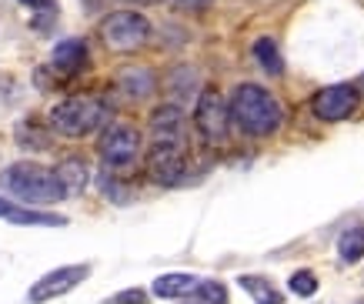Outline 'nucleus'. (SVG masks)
Returning <instances> with one entry per match:
<instances>
[{
  "label": "nucleus",
  "mask_w": 364,
  "mask_h": 304,
  "mask_svg": "<svg viewBox=\"0 0 364 304\" xmlns=\"http://www.w3.org/2000/svg\"><path fill=\"white\" fill-rule=\"evenodd\" d=\"M231 120L251 137H267V134H274L281 127L284 110H281V104H277L271 90L257 84H241L234 87L231 94Z\"/></svg>",
  "instance_id": "f257e3e1"
},
{
  "label": "nucleus",
  "mask_w": 364,
  "mask_h": 304,
  "mask_svg": "<svg viewBox=\"0 0 364 304\" xmlns=\"http://www.w3.org/2000/svg\"><path fill=\"white\" fill-rule=\"evenodd\" d=\"M0 187L11 197L23 201V204H57V201L67 197L57 171L27 161L11 164L7 171H0Z\"/></svg>",
  "instance_id": "f03ea898"
},
{
  "label": "nucleus",
  "mask_w": 364,
  "mask_h": 304,
  "mask_svg": "<svg viewBox=\"0 0 364 304\" xmlns=\"http://www.w3.org/2000/svg\"><path fill=\"white\" fill-rule=\"evenodd\" d=\"M107 117H111V108L100 98H67L50 110V127L67 137H84V134H94L100 124H107Z\"/></svg>",
  "instance_id": "7ed1b4c3"
},
{
  "label": "nucleus",
  "mask_w": 364,
  "mask_h": 304,
  "mask_svg": "<svg viewBox=\"0 0 364 304\" xmlns=\"http://www.w3.org/2000/svg\"><path fill=\"white\" fill-rule=\"evenodd\" d=\"M147 37H151V23L137 11H117L100 21V41L107 51H117V54L137 51Z\"/></svg>",
  "instance_id": "20e7f679"
},
{
  "label": "nucleus",
  "mask_w": 364,
  "mask_h": 304,
  "mask_svg": "<svg viewBox=\"0 0 364 304\" xmlns=\"http://www.w3.org/2000/svg\"><path fill=\"white\" fill-rule=\"evenodd\" d=\"M194 127L208 144H224L228 141V130H231V104H224V98L218 90H204L198 98L194 108Z\"/></svg>",
  "instance_id": "39448f33"
},
{
  "label": "nucleus",
  "mask_w": 364,
  "mask_h": 304,
  "mask_svg": "<svg viewBox=\"0 0 364 304\" xmlns=\"http://www.w3.org/2000/svg\"><path fill=\"white\" fill-rule=\"evenodd\" d=\"M141 154V134L131 124H111L100 137V157L114 171H127Z\"/></svg>",
  "instance_id": "423d86ee"
},
{
  "label": "nucleus",
  "mask_w": 364,
  "mask_h": 304,
  "mask_svg": "<svg viewBox=\"0 0 364 304\" xmlns=\"http://www.w3.org/2000/svg\"><path fill=\"white\" fill-rule=\"evenodd\" d=\"M147 174L157 184H181L188 177V157L177 144H151L147 151Z\"/></svg>",
  "instance_id": "0eeeda50"
},
{
  "label": "nucleus",
  "mask_w": 364,
  "mask_h": 304,
  "mask_svg": "<svg viewBox=\"0 0 364 304\" xmlns=\"http://www.w3.org/2000/svg\"><path fill=\"white\" fill-rule=\"evenodd\" d=\"M90 274L87 264H67V268H57V271H47L44 278H37V281L31 284V291H27V298H31V304H44V301H54V298H60V294L74 291L84 278Z\"/></svg>",
  "instance_id": "6e6552de"
},
{
  "label": "nucleus",
  "mask_w": 364,
  "mask_h": 304,
  "mask_svg": "<svg viewBox=\"0 0 364 304\" xmlns=\"http://www.w3.org/2000/svg\"><path fill=\"white\" fill-rule=\"evenodd\" d=\"M354 108H358V87L351 84H331L324 87V90H318L314 94V100H311V110L318 114L321 120H348L354 114Z\"/></svg>",
  "instance_id": "1a4fd4ad"
},
{
  "label": "nucleus",
  "mask_w": 364,
  "mask_h": 304,
  "mask_svg": "<svg viewBox=\"0 0 364 304\" xmlns=\"http://www.w3.org/2000/svg\"><path fill=\"white\" fill-rule=\"evenodd\" d=\"M151 134H154V144H177L184 147L188 141V124H184V114L177 108H157L154 117H151Z\"/></svg>",
  "instance_id": "9d476101"
},
{
  "label": "nucleus",
  "mask_w": 364,
  "mask_h": 304,
  "mask_svg": "<svg viewBox=\"0 0 364 304\" xmlns=\"http://www.w3.org/2000/svg\"><path fill=\"white\" fill-rule=\"evenodd\" d=\"M50 61H54L50 67L60 70V74H77L80 67L87 64V43L80 41V37H67V41H60L54 47Z\"/></svg>",
  "instance_id": "9b49d317"
},
{
  "label": "nucleus",
  "mask_w": 364,
  "mask_h": 304,
  "mask_svg": "<svg viewBox=\"0 0 364 304\" xmlns=\"http://www.w3.org/2000/svg\"><path fill=\"white\" fill-rule=\"evenodd\" d=\"M198 288H200L198 274H184V271L161 274V278L154 281L157 298H188V294H198Z\"/></svg>",
  "instance_id": "f8f14e48"
},
{
  "label": "nucleus",
  "mask_w": 364,
  "mask_h": 304,
  "mask_svg": "<svg viewBox=\"0 0 364 304\" xmlns=\"http://www.w3.org/2000/svg\"><path fill=\"white\" fill-rule=\"evenodd\" d=\"M57 177H60L67 197H77V194H84V187H87V164L80 161V157H67V161L57 167Z\"/></svg>",
  "instance_id": "ddd939ff"
},
{
  "label": "nucleus",
  "mask_w": 364,
  "mask_h": 304,
  "mask_svg": "<svg viewBox=\"0 0 364 304\" xmlns=\"http://www.w3.org/2000/svg\"><path fill=\"white\" fill-rule=\"evenodd\" d=\"M237 284H241L244 291L251 294L254 304H284L281 291H277V288L267 281V278H261V274H241V278H237Z\"/></svg>",
  "instance_id": "4468645a"
},
{
  "label": "nucleus",
  "mask_w": 364,
  "mask_h": 304,
  "mask_svg": "<svg viewBox=\"0 0 364 304\" xmlns=\"http://www.w3.org/2000/svg\"><path fill=\"white\" fill-rule=\"evenodd\" d=\"M11 224H31V228H60L67 224V217L60 214H47V211H23V207H14L7 214Z\"/></svg>",
  "instance_id": "2eb2a0df"
},
{
  "label": "nucleus",
  "mask_w": 364,
  "mask_h": 304,
  "mask_svg": "<svg viewBox=\"0 0 364 304\" xmlns=\"http://www.w3.org/2000/svg\"><path fill=\"white\" fill-rule=\"evenodd\" d=\"M338 254H341V261H348V264H354V261L364 258V228H348L338 238Z\"/></svg>",
  "instance_id": "dca6fc26"
},
{
  "label": "nucleus",
  "mask_w": 364,
  "mask_h": 304,
  "mask_svg": "<svg viewBox=\"0 0 364 304\" xmlns=\"http://www.w3.org/2000/svg\"><path fill=\"white\" fill-rule=\"evenodd\" d=\"M254 57L261 61V67H264L267 74H281V70H284V64H281V51H277V43L271 41V37H261V41L254 43Z\"/></svg>",
  "instance_id": "f3484780"
},
{
  "label": "nucleus",
  "mask_w": 364,
  "mask_h": 304,
  "mask_svg": "<svg viewBox=\"0 0 364 304\" xmlns=\"http://www.w3.org/2000/svg\"><path fill=\"white\" fill-rule=\"evenodd\" d=\"M121 84L131 98H147V94L154 90V77L147 74V70H127V74L121 77Z\"/></svg>",
  "instance_id": "a211bd4d"
},
{
  "label": "nucleus",
  "mask_w": 364,
  "mask_h": 304,
  "mask_svg": "<svg viewBox=\"0 0 364 304\" xmlns=\"http://www.w3.org/2000/svg\"><path fill=\"white\" fill-rule=\"evenodd\" d=\"M17 141H21V147H33V151H44V147H50V137H47V134H41L33 120L17 127Z\"/></svg>",
  "instance_id": "6ab92c4d"
},
{
  "label": "nucleus",
  "mask_w": 364,
  "mask_h": 304,
  "mask_svg": "<svg viewBox=\"0 0 364 304\" xmlns=\"http://www.w3.org/2000/svg\"><path fill=\"white\" fill-rule=\"evenodd\" d=\"M291 291L294 294H301V298H311V294L318 291V278H314V274L311 271H298V274H291Z\"/></svg>",
  "instance_id": "aec40b11"
},
{
  "label": "nucleus",
  "mask_w": 364,
  "mask_h": 304,
  "mask_svg": "<svg viewBox=\"0 0 364 304\" xmlns=\"http://www.w3.org/2000/svg\"><path fill=\"white\" fill-rule=\"evenodd\" d=\"M198 294H200V301L204 304H228V288L218 284V281H200Z\"/></svg>",
  "instance_id": "412c9836"
},
{
  "label": "nucleus",
  "mask_w": 364,
  "mask_h": 304,
  "mask_svg": "<svg viewBox=\"0 0 364 304\" xmlns=\"http://www.w3.org/2000/svg\"><path fill=\"white\" fill-rule=\"evenodd\" d=\"M111 304H147V291H141V288H131V291L114 294Z\"/></svg>",
  "instance_id": "4be33fe9"
},
{
  "label": "nucleus",
  "mask_w": 364,
  "mask_h": 304,
  "mask_svg": "<svg viewBox=\"0 0 364 304\" xmlns=\"http://www.w3.org/2000/svg\"><path fill=\"white\" fill-rule=\"evenodd\" d=\"M177 7H184V11H204L210 0H174Z\"/></svg>",
  "instance_id": "5701e85b"
},
{
  "label": "nucleus",
  "mask_w": 364,
  "mask_h": 304,
  "mask_svg": "<svg viewBox=\"0 0 364 304\" xmlns=\"http://www.w3.org/2000/svg\"><path fill=\"white\" fill-rule=\"evenodd\" d=\"M11 211H14V204H11V201H7V197H0V217H7V214H11Z\"/></svg>",
  "instance_id": "b1692460"
},
{
  "label": "nucleus",
  "mask_w": 364,
  "mask_h": 304,
  "mask_svg": "<svg viewBox=\"0 0 364 304\" xmlns=\"http://www.w3.org/2000/svg\"><path fill=\"white\" fill-rule=\"evenodd\" d=\"M131 4H154V0H131Z\"/></svg>",
  "instance_id": "393cba45"
},
{
  "label": "nucleus",
  "mask_w": 364,
  "mask_h": 304,
  "mask_svg": "<svg viewBox=\"0 0 364 304\" xmlns=\"http://www.w3.org/2000/svg\"><path fill=\"white\" fill-rule=\"evenodd\" d=\"M21 4H37V0H21Z\"/></svg>",
  "instance_id": "a878e982"
}]
</instances>
